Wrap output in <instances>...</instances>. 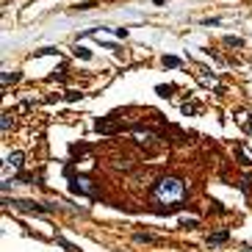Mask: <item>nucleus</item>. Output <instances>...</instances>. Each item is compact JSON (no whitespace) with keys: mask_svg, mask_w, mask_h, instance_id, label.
I'll return each mask as SVG.
<instances>
[{"mask_svg":"<svg viewBox=\"0 0 252 252\" xmlns=\"http://www.w3.org/2000/svg\"><path fill=\"white\" fill-rule=\"evenodd\" d=\"M11 125H14V119H11V114L6 111V114H3V136H9V131H11Z\"/></svg>","mask_w":252,"mask_h":252,"instance_id":"ddd939ff","label":"nucleus"},{"mask_svg":"<svg viewBox=\"0 0 252 252\" xmlns=\"http://www.w3.org/2000/svg\"><path fill=\"white\" fill-rule=\"evenodd\" d=\"M75 56H80V58H92V50H89V47H75Z\"/></svg>","mask_w":252,"mask_h":252,"instance_id":"f3484780","label":"nucleus"},{"mask_svg":"<svg viewBox=\"0 0 252 252\" xmlns=\"http://www.w3.org/2000/svg\"><path fill=\"white\" fill-rule=\"evenodd\" d=\"M200 80H202V83H213L216 78H213V72H208L205 67H202V70H200Z\"/></svg>","mask_w":252,"mask_h":252,"instance_id":"2eb2a0df","label":"nucleus"},{"mask_svg":"<svg viewBox=\"0 0 252 252\" xmlns=\"http://www.w3.org/2000/svg\"><path fill=\"white\" fill-rule=\"evenodd\" d=\"M174 89H177V86H172V83H169V86H155V92H158L161 97H172Z\"/></svg>","mask_w":252,"mask_h":252,"instance_id":"4468645a","label":"nucleus"},{"mask_svg":"<svg viewBox=\"0 0 252 252\" xmlns=\"http://www.w3.org/2000/svg\"><path fill=\"white\" fill-rule=\"evenodd\" d=\"M133 241H136V244H161V238L153 235V233H136V235H133Z\"/></svg>","mask_w":252,"mask_h":252,"instance_id":"0eeeda50","label":"nucleus"},{"mask_svg":"<svg viewBox=\"0 0 252 252\" xmlns=\"http://www.w3.org/2000/svg\"><path fill=\"white\" fill-rule=\"evenodd\" d=\"M95 131L103 133V136H111V133H119L122 131V125H119V122H114L111 116H100V119L95 122Z\"/></svg>","mask_w":252,"mask_h":252,"instance_id":"39448f33","label":"nucleus"},{"mask_svg":"<svg viewBox=\"0 0 252 252\" xmlns=\"http://www.w3.org/2000/svg\"><path fill=\"white\" fill-rule=\"evenodd\" d=\"M9 205L25 211V213H53V211H58V205H50V202H34V200H11Z\"/></svg>","mask_w":252,"mask_h":252,"instance_id":"7ed1b4c3","label":"nucleus"},{"mask_svg":"<svg viewBox=\"0 0 252 252\" xmlns=\"http://www.w3.org/2000/svg\"><path fill=\"white\" fill-rule=\"evenodd\" d=\"M219 22H222V19H219V17H213V19H202V25H219Z\"/></svg>","mask_w":252,"mask_h":252,"instance_id":"aec40b11","label":"nucleus"},{"mask_svg":"<svg viewBox=\"0 0 252 252\" xmlns=\"http://www.w3.org/2000/svg\"><path fill=\"white\" fill-rule=\"evenodd\" d=\"M22 166H25V155H22V153H19V150H14V153H9V155H6V164H3V172L6 174H19L22 172Z\"/></svg>","mask_w":252,"mask_h":252,"instance_id":"20e7f679","label":"nucleus"},{"mask_svg":"<svg viewBox=\"0 0 252 252\" xmlns=\"http://www.w3.org/2000/svg\"><path fill=\"white\" fill-rule=\"evenodd\" d=\"M230 241V230H219V233H211L208 238H205V244L208 247H222V244Z\"/></svg>","mask_w":252,"mask_h":252,"instance_id":"423d86ee","label":"nucleus"},{"mask_svg":"<svg viewBox=\"0 0 252 252\" xmlns=\"http://www.w3.org/2000/svg\"><path fill=\"white\" fill-rule=\"evenodd\" d=\"M241 252H252V247H244V250Z\"/></svg>","mask_w":252,"mask_h":252,"instance_id":"4be33fe9","label":"nucleus"},{"mask_svg":"<svg viewBox=\"0 0 252 252\" xmlns=\"http://www.w3.org/2000/svg\"><path fill=\"white\" fill-rule=\"evenodd\" d=\"M116 36H119V39H128V28H116Z\"/></svg>","mask_w":252,"mask_h":252,"instance_id":"412c9836","label":"nucleus"},{"mask_svg":"<svg viewBox=\"0 0 252 252\" xmlns=\"http://www.w3.org/2000/svg\"><path fill=\"white\" fill-rule=\"evenodd\" d=\"M80 97H83L80 92H67V100H70V103H75V100H80Z\"/></svg>","mask_w":252,"mask_h":252,"instance_id":"6ab92c4d","label":"nucleus"},{"mask_svg":"<svg viewBox=\"0 0 252 252\" xmlns=\"http://www.w3.org/2000/svg\"><path fill=\"white\" fill-rule=\"evenodd\" d=\"M153 3H158V6H161V3H166V0H153Z\"/></svg>","mask_w":252,"mask_h":252,"instance_id":"5701e85b","label":"nucleus"},{"mask_svg":"<svg viewBox=\"0 0 252 252\" xmlns=\"http://www.w3.org/2000/svg\"><path fill=\"white\" fill-rule=\"evenodd\" d=\"M161 64H164V67H180L183 61L177 58V56H164V58H161Z\"/></svg>","mask_w":252,"mask_h":252,"instance_id":"9d476101","label":"nucleus"},{"mask_svg":"<svg viewBox=\"0 0 252 252\" xmlns=\"http://www.w3.org/2000/svg\"><path fill=\"white\" fill-rule=\"evenodd\" d=\"M235 158H238V164H241V166H252V158L244 153L241 144H235Z\"/></svg>","mask_w":252,"mask_h":252,"instance_id":"6e6552de","label":"nucleus"},{"mask_svg":"<svg viewBox=\"0 0 252 252\" xmlns=\"http://www.w3.org/2000/svg\"><path fill=\"white\" fill-rule=\"evenodd\" d=\"M186 183L180 177H174V174H164V177H158L155 186H153V200L155 202H169V205H180L186 200Z\"/></svg>","mask_w":252,"mask_h":252,"instance_id":"f257e3e1","label":"nucleus"},{"mask_svg":"<svg viewBox=\"0 0 252 252\" xmlns=\"http://www.w3.org/2000/svg\"><path fill=\"white\" fill-rule=\"evenodd\" d=\"M241 192H244V194L252 192V172H247V174L241 177Z\"/></svg>","mask_w":252,"mask_h":252,"instance_id":"1a4fd4ad","label":"nucleus"},{"mask_svg":"<svg viewBox=\"0 0 252 252\" xmlns=\"http://www.w3.org/2000/svg\"><path fill=\"white\" fill-rule=\"evenodd\" d=\"M222 42H225L227 47H244V39H238V36H225Z\"/></svg>","mask_w":252,"mask_h":252,"instance_id":"9b49d317","label":"nucleus"},{"mask_svg":"<svg viewBox=\"0 0 252 252\" xmlns=\"http://www.w3.org/2000/svg\"><path fill=\"white\" fill-rule=\"evenodd\" d=\"M19 80V72H3V86H9V83H17Z\"/></svg>","mask_w":252,"mask_h":252,"instance_id":"f8f14e48","label":"nucleus"},{"mask_svg":"<svg viewBox=\"0 0 252 252\" xmlns=\"http://www.w3.org/2000/svg\"><path fill=\"white\" fill-rule=\"evenodd\" d=\"M200 222L197 219H180V227H197Z\"/></svg>","mask_w":252,"mask_h":252,"instance_id":"a211bd4d","label":"nucleus"},{"mask_svg":"<svg viewBox=\"0 0 252 252\" xmlns=\"http://www.w3.org/2000/svg\"><path fill=\"white\" fill-rule=\"evenodd\" d=\"M70 192L72 194H80V197H92V200H95L97 194H100V189H97L89 177L78 174V177H70Z\"/></svg>","mask_w":252,"mask_h":252,"instance_id":"f03ea898","label":"nucleus"},{"mask_svg":"<svg viewBox=\"0 0 252 252\" xmlns=\"http://www.w3.org/2000/svg\"><path fill=\"white\" fill-rule=\"evenodd\" d=\"M197 111H200V105H197V103H186V105H183V114H186V116H189V114H197Z\"/></svg>","mask_w":252,"mask_h":252,"instance_id":"dca6fc26","label":"nucleus"}]
</instances>
